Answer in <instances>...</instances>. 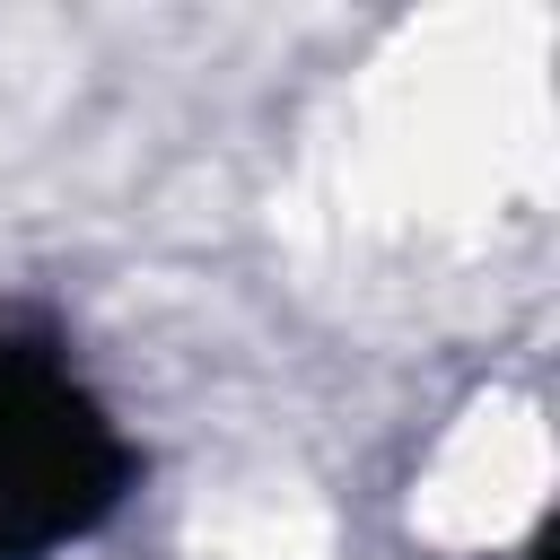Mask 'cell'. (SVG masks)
Wrapping results in <instances>:
<instances>
[{"label":"cell","instance_id":"obj_1","mask_svg":"<svg viewBox=\"0 0 560 560\" xmlns=\"http://www.w3.org/2000/svg\"><path fill=\"white\" fill-rule=\"evenodd\" d=\"M131 446L44 332H0V560H44L114 516Z\"/></svg>","mask_w":560,"mask_h":560},{"label":"cell","instance_id":"obj_2","mask_svg":"<svg viewBox=\"0 0 560 560\" xmlns=\"http://www.w3.org/2000/svg\"><path fill=\"white\" fill-rule=\"evenodd\" d=\"M534 560H542V551H534Z\"/></svg>","mask_w":560,"mask_h":560}]
</instances>
